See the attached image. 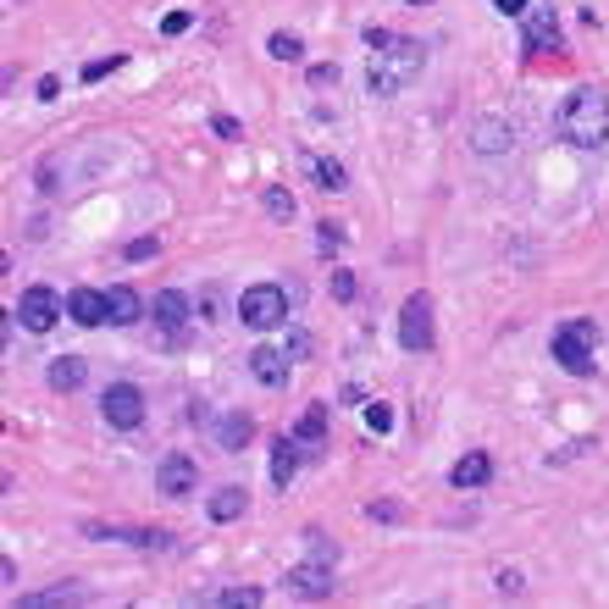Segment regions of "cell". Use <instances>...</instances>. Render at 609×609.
<instances>
[{
	"instance_id": "f1b7e54d",
	"label": "cell",
	"mask_w": 609,
	"mask_h": 609,
	"mask_svg": "<svg viewBox=\"0 0 609 609\" xmlns=\"http://www.w3.org/2000/svg\"><path fill=\"white\" fill-rule=\"evenodd\" d=\"M366 515L371 521H405V504L399 499H377V504H366Z\"/></svg>"
},
{
	"instance_id": "1f68e13d",
	"label": "cell",
	"mask_w": 609,
	"mask_h": 609,
	"mask_svg": "<svg viewBox=\"0 0 609 609\" xmlns=\"http://www.w3.org/2000/svg\"><path fill=\"white\" fill-rule=\"evenodd\" d=\"M366 427L371 432H388V427H394V410H388V405H366Z\"/></svg>"
},
{
	"instance_id": "52a82bcc",
	"label": "cell",
	"mask_w": 609,
	"mask_h": 609,
	"mask_svg": "<svg viewBox=\"0 0 609 609\" xmlns=\"http://www.w3.org/2000/svg\"><path fill=\"white\" fill-rule=\"evenodd\" d=\"M521 45H526V56H549V50H565V34H560V17H554V6H532V12H526Z\"/></svg>"
},
{
	"instance_id": "d6a6232c",
	"label": "cell",
	"mask_w": 609,
	"mask_h": 609,
	"mask_svg": "<svg viewBox=\"0 0 609 609\" xmlns=\"http://www.w3.org/2000/svg\"><path fill=\"white\" fill-rule=\"evenodd\" d=\"M333 299H344V305L355 299V272H344V266L333 272Z\"/></svg>"
},
{
	"instance_id": "ac0fdd59",
	"label": "cell",
	"mask_w": 609,
	"mask_h": 609,
	"mask_svg": "<svg viewBox=\"0 0 609 609\" xmlns=\"http://www.w3.org/2000/svg\"><path fill=\"white\" fill-rule=\"evenodd\" d=\"M255 438V421L244 416V410H233V416H222L216 421V449H227V454H239L244 443Z\"/></svg>"
},
{
	"instance_id": "6da1fadb",
	"label": "cell",
	"mask_w": 609,
	"mask_h": 609,
	"mask_svg": "<svg viewBox=\"0 0 609 609\" xmlns=\"http://www.w3.org/2000/svg\"><path fill=\"white\" fill-rule=\"evenodd\" d=\"M554 133H560L571 150H604L609 144V95L598 84H582L560 100L554 111Z\"/></svg>"
},
{
	"instance_id": "7a4b0ae2",
	"label": "cell",
	"mask_w": 609,
	"mask_h": 609,
	"mask_svg": "<svg viewBox=\"0 0 609 609\" xmlns=\"http://www.w3.org/2000/svg\"><path fill=\"white\" fill-rule=\"evenodd\" d=\"M421 67H427V45L421 39H394L388 50H377L366 67V95L377 100H394L399 89H410L421 78Z\"/></svg>"
},
{
	"instance_id": "277c9868",
	"label": "cell",
	"mask_w": 609,
	"mask_h": 609,
	"mask_svg": "<svg viewBox=\"0 0 609 609\" xmlns=\"http://www.w3.org/2000/svg\"><path fill=\"white\" fill-rule=\"evenodd\" d=\"M283 316H288V294L277 283H250L239 294V322L250 333H272V327H283Z\"/></svg>"
},
{
	"instance_id": "484cf974",
	"label": "cell",
	"mask_w": 609,
	"mask_h": 609,
	"mask_svg": "<svg viewBox=\"0 0 609 609\" xmlns=\"http://www.w3.org/2000/svg\"><path fill=\"white\" fill-rule=\"evenodd\" d=\"M261 205H266V216H277V222H294V194H288L283 183H272V189L261 194Z\"/></svg>"
},
{
	"instance_id": "8992f818",
	"label": "cell",
	"mask_w": 609,
	"mask_h": 609,
	"mask_svg": "<svg viewBox=\"0 0 609 609\" xmlns=\"http://www.w3.org/2000/svg\"><path fill=\"white\" fill-rule=\"evenodd\" d=\"M100 416L111 421V427H122V432H133L144 421V394L133 383H111L106 394H100Z\"/></svg>"
},
{
	"instance_id": "9c48e42d",
	"label": "cell",
	"mask_w": 609,
	"mask_h": 609,
	"mask_svg": "<svg viewBox=\"0 0 609 609\" xmlns=\"http://www.w3.org/2000/svg\"><path fill=\"white\" fill-rule=\"evenodd\" d=\"M150 316H156V327H161L167 338H178L183 327H189L194 305H189V294H183V288H161V294L150 299Z\"/></svg>"
},
{
	"instance_id": "44dd1931",
	"label": "cell",
	"mask_w": 609,
	"mask_h": 609,
	"mask_svg": "<svg viewBox=\"0 0 609 609\" xmlns=\"http://www.w3.org/2000/svg\"><path fill=\"white\" fill-rule=\"evenodd\" d=\"M189 604H227V609H255V604H266V593H261V587H216V593H194Z\"/></svg>"
},
{
	"instance_id": "603a6c76",
	"label": "cell",
	"mask_w": 609,
	"mask_h": 609,
	"mask_svg": "<svg viewBox=\"0 0 609 609\" xmlns=\"http://www.w3.org/2000/svg\"><path fill=\"white\" fill-rule=\"evenodd\" d=\"M311 178H316V189H322V194H344V189H349L344 161H333V156H316V161H311Z\"/></svg>"
},
{
	"instance_id": "d590c367",
	"label": "cell",
	"mask_w": 609,
	"mask_h": 609,
	"mask_svg": "<svg viewBox=\"0 0 609 609\" xmlns=\"http://www.w3.org/2000/svg\"><path fill=\"white\" fill-rule=\"evenodd\" d=\"M493 587L515 598V593H521V587H526V576H521V571H499V576H493Z\"/></svg>"
},
{
	"instance_id": "e575fe53",
	"label": "cell",
	"mask_w": 609,
	"mask_h": 609,
	"mask_svg": "<svg viewBox=\"0 0 609 609\" xmlns=\"http://www.w3.org/2000/svg\"><path fill=\"white\" fill-rule=\"evenodd\" d=\"M338 84V67L333 61H322V67H311V89H333Z\"/></svg>"
},
{
	"instance_id": "ba28073f",
	"label": "cell",
	"mask_w": 609,
	"mask_h": 609,
	"mask_svg": "<svg viewBox=\"0 0 609 609\" xmlns=\"http://www.w3.org/2000/svg\"><path fill=\"white\" fill-rule=\"evenodd\" d=\"M56 316H61V299H56V288H45V283H34L23 299H17V322H23L28 333H50Z\"/></svg>"
},
{
	"instance_id": "ffe728a7",
	"label": "cell",
	"mask_w": 609,
	"mask_h": 609,
	"mask_svg": "<svg viewBox=\"0 0 609 609\" xmlns=\"http://www.w3.org/2000/svg\"><path fill=\"white\" fill-rule=\"evenodd\" d=\"M294 438L305 443V454H322V443H327V405L305 410V416L294 421Z\"/></svg>"
},
{
	"instance_id": "8d00e7d4",
	"label": "cell",
	"mask_w": 609,
	"mask_h": 609,
	"mask_svg": "<svg viewBox=\"0 0 609 609\" xmlns=\"http://www.w3.org/2000/svg\"><path fill=\"white\" fill-rule=\"evenodd\" d=\"M394 39L399 34H388V28H366V50H371V56H377V50H388Z\"/></svg>"
},
{
	"instance_id": "836d02e7",
	"label": "cell",
	"mask_w": 609,
	"mask_h": 609,
	"mask_svg": "<svg viewBox=\"0 0 609 609\" xmlns=\"http://www.w3.org/2000/svg\"><path fill=\"white\" fill-rule=\"evenodd\" d=\"M189 23H194L189 12H167V17H161V34H167V39H178V34H183V28H189Z\"/></svg>"
},
{
	"instance_id": "4316f807",
	"label": "cell",
	"mask_w": 609,
	"mask_h": 609,
	"mask_svg": "<svg viewBox=\"0 0 609 609\" xmlns=\"http://www.w3.org/2000/svg\"><path fill=\"white\" fill-rule=\"evenodd\" d=\"M283 355L288 360H311L316 355V338L305 333V327H288V333H283Z\"/></svg>"
},
{
	"instance_id": "5bb4252c",
	"label": "cell",
	"mask_w": 609,
	"mask_h": 609,
	"mask_svg": "<svg viewBox=\"0 0 609 609\" xmlns=\"http://www.w3.org/2000/svg\"><path fill=\"white\" fill-rule=\"evenodd\" d=\"M493 477V460L482 449H471V454H460V460H454V471H449V482L460 493H471V488H482V482Z\"/></svg>"
},
{
	"instance_id": "30bf717a",
	"label": "cell",
	"mask_w": 609,
	"mask_h": 609,
	"mask_svg": "<svg viewBox=\"0 0 609 609\" xmlns=\"http://www.w3.org/2000/svg\"><path fill=\"white\" fill-rule=\"evenodd\" d=\"M288 582V593H299V598H327L333 593V560H305V565H294V571L283 576Z\"/></svg>"
},
{
	"instance_id": "7402d4cb",
	"label": "cell",
	"mask_w": 609,
	"mask_h": 609,
	"mask_svg": "<svg viewBox=\"0 0 609 609\" xmlns=\"http://www.w3.org/2000/svg\"><path fill=\"white\" fill-rule=\"evenodd\" d=\"M205 510H211V521H239V515L250 510V493L244 488H216L211 499H205Z\"/></svg>"
},
{
	"instance_id": "d4e9b609",
	"label": "cell",
	"mask_w": 609,
	"mask_h": 609,
	"mask_svg": "<svg viewBox=\"0 0 609 609\" xmlns=\"http://www.w3.org/2000/svg\"><path fill=\"white\" fill-rule=\"evenodd\" d=\"M266 56H272V61H305V39H299V34H283V28H277V34L266 39Z\"/></svg>"
},
{
	"instance_id": "5b68a950",
	"label": "cell",
	"mask_w": 609,
	"mask_h": 609,
	"mask_svg": "<svg viewBox=\"0 0 609 609\" xmlns=\"http://www.w3.org/2000/svg\"><path fill=\"white\" fill-rule=\"evenodd\" d=\"M399 344H405L410 355H427L432 349V299L427 294H410L405 305H399Z\"/></svg>"
},
{
	"instance_id": "2e32d148",
	"label": "cell",
	"mask_w": 609,
	"mask_h": 609,
	"mask_svg": "<svg viewBox=\"0 0 609 609\" xmlns=\"http://www.w3.org/2000/svg\"><path fill=\"white\" fill-rule=\"evenodd\" d=\"M106 311H111V327H133L144 316V299L128 283H117V288H106Z\"/></svg>"
},
{
	"instance_id": "7c38bea8",
	"label": "cell",
	"mask_w": 609,
	"mask_h": 609,
	"mask_svg": "<svg viewBox=\"0 0 609 609\" xmlns=\"http://www.w3.org/2000/svg\"><path fill=\"white\" fill-rule=\"evenodd\" d=\"M515 144V128L504 117H477V128H471V150L477 156H504Z\"/></svg>"
},
{
	"instance_id": "f546056e",
	"label": "cell",
	"mask_w": 609,
	"mask_h": 609,
	"mask_svg": "<svg viewBox=\"0 0 609 609\" xmlns=\"http://www.w3.org/2000/svg\"><path fill=\"white\" fill-rule=\"evenodd\" d=\"M122 255H128L133 266H139V261H156V255H161V244H156V239H133L128 250H122Z\"/></svg>"
},
{
	"instance_id": "ab89813d",
	"label": "cell",
	"mask_w": 609,
	"mask_h": 609,
	"mask_svg": "<svg viewBox=\"0 0 609 609\" xmlns=\"http://www.w3.org/2000/svg\"><path fill=\"white\" fill-rule=\"evenodd\" d=\"M39 189L56 194V161H45V167H39Z\"/></svg>"
},
{
	"instance_id": "83f0119b",
	"label": "cell",
	"mask_w": 609,
	"mask_h": 609,
	"mask_svg": "<svg viewBox=\"0 0 609 609\" xmlns=\"http://www.w3.org/2000/svg\"><path fill=\"white\" fill-rule=\"evenodd\" d=\"M338 244H344V222H316V250L338 255Z\"/></svg>"
},
{
	"instance_id": "9a60e30c",
	"label": "cell",
	"mask_w": 609,
	"mask_h": 609,
	"mask_svg": "<svg viewBox=\"0 0 609 609\" xmlns=\"http://www.w3.org/2000/svg\"><path fill=\"white\" fill-rule=\"evenodd\" d=\"M250 371H255V383H266V388H283L288 383V355L283 349H250Z\"/></svg>"
},
{
	"instance_id": "d6986e66",
	"label": "cell",
	"mask_w": 609,
	"mask_h": 609,
	"mask_svg": "<svg viewBox=\"0 0 609 609\" xmlns=\"http://www.w3.org/2000/svg\"><path fill=\"white\" fill-rule=\"evenodd\" d=\"M84 377H89V366L78 355H61V360H50V371H45V383L56 388V394H72V388H84Z\"/></svg>"
},
{
	"instance_id": "e0dca14e",
	"label": "cell",
	"mask_w": 609,
	"mask_h": 609,
	"mask_svg": "<svg viewBox=\"0 0 609 609\" xmlns=\"http://www.w3.org/2000/svg\"><path fill=\"white\" fill-rule=\"evenodd\" d=\"M299 454H305V443H299L294 432L272 443V482H277V488H288V482H294V471H299Z\"/></svg>"
},
{
	"instance_id": "74e56055",
	"label": "cell",
	"mask_w": 609,
	"mask_h": 609,
	"mask_svg": "<svg viewBox=\"0 0 609 609\" xmlns=\"http://www.w3.org/2000/svg\"><path fill=\"white\" fill-rule=\"evenodd\" d=\"M211 128H216V139H244V128L233 117H211Z\"/></svg>"
},
{
	"instance_id": "cb8c5ba5",
	"label": "cell",
	"mask_w": 609,
	"mask_h": 609,
	"mask_svg": "<svg viewBox=\"0 0 609 609\" xmlns=\"http://www.w3.org/2000/svg\"><path fill=\"white\" fill-rule=\"evenodd\" d=\"M84 587H50V593H23L17 604L23 609H56V604H84Z\"/></svg>"
},
{
	"instance_id": "4dcf8cb0",
	"label": "cell",
	"mask_w": 609,
	"mask_h": 609,
	"mask_svg": "<svg viewBox=\"0 0 609 609\" xmlns=\"http://www.w3.org/2000/svg\"><path fill=\"white\" fill-rule=\"evenodd\" d=\"M122 67V56H106V61H89L84 67V84H100V78H106V72H117Z\"/></svg>"
},
{
	"instance_id": "60d3db41",
	"label": "cell",
	"mask_w": 609,
	"mask_h": 609,
	"mask_svg": "<svg viewBox=\"0 0 609 609\" xmlns=\"http://www.w3.org/2000/svg\"><path fill=\"white\" fill-rule=\"evenodd\" d=\"M410 6H432V0H410Z\"/></svg>"
},
{
	"instance_id": "f35d334b",
	"label": "cell",
	"mask_w": 609,
	"mask_h": 609,
	"mask_svg": "<svg viewBox=\"0 0 609 609\" xmlns=\"http://www.w3.org/2000/svg\"><path fill=\"white\" fill-rule=\"evenodd\" d=\"M493 12H499V17H526L532 6H526V0H493Z\"/></svg>"
},
{
	"instance_id": "3957f363",
	"label": "cell",
	"mask_w": 609,
	"mask_h": 609,
	"mask_svg": "<svg viewBox=\"0 0 609 609\" xmlns=\"http://www.w3.org/2000/svg\"><path fill=\"white\" fill-rule=\"evenodd\" d=\"M549 349H554V360H560V366L571 371V377H593V349H598V327L587 322V316H576V322L554 327Z\"/></svg>"
},
{
	"instance_id": "8fae6325",
	"label": "cell",
	"mask_w": 609,
	"mask_h": 609,
	"mask_svg": "<svg viewBox=\"0 0 609 609\" xmlns=\"http://www.w3.org/2000/svg\"><path fill=\"white\" fill-rule=\"evenodd\" d=\"M194 482H200L194 454H167V460L156 466V488L167 493V499H183V493H194Z\"/></svg>"
},
{
	"instance_id": "4fadbf2b",
	"label": "cell",
	"mask_w": 609,
	"mask_h": 609,
	"mask_svg": "<svg viewBox=\"0 0 609 609\" xmlns=\"http://www.w3.org/2000/svg\"><path fill=\"white\" fill-rule=\"evenodd\" d=\"M67 316L78 327H100V322H111V311H106V288H72L67 294Z\"/></svg>"
}]
</instances>
